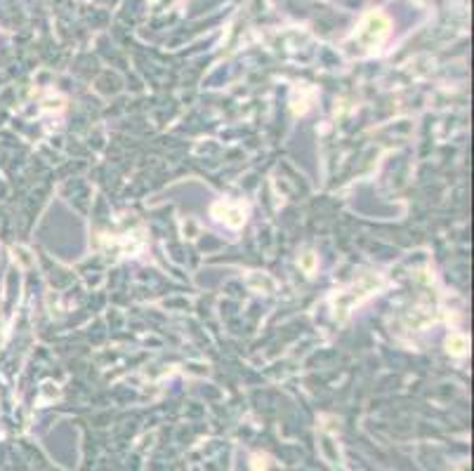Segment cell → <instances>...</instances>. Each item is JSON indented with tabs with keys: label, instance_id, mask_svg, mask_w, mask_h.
<instances>
[{
	"label": "cell",
	"instance_id": "1",
	"mask_svg": "<svg viewBox=\"0 0 474 471\" xmlns=\"http://www.w3.org/2000/svg\"><path fill=\"white\" fill-rule=\"evenodd\" d=\"M389 33V19L382 12H368L364 17V22L359 24L354 38L361 43V47L366 50H373L385 40V36Z\"/></svg>",
	"mask_w": 474,
	"mask_h": 471
},
{
	"label": "cell",
	"instance_id": "2",
	"mask_svg": "<svg viewBox=\"0 0 474 471\" xmlns=\"http://www.w3.org/2000/svg\"><path fill=\"white\" fill-rule=\"evenodd\" d=\"M212 215L217 217L219 222H224V224L229 226H241L243 222H246V208H243L241 203H231V201H222L217 203L215 208H212Z\"/></svg>",
	"mask_w": 474,
	"mask_h": 471
},
{
	"label": "cell",
	"instance_id": "3",
	"mask_svg": "<svg viewBox=\"0 0 474 471\" xmlns=\"http://www.w3.org/2000/svg\"><path fill=\"white\" fill-rule=\"evenodd\" d=\"M465 347H467V342L462 340V337H453V354H462L465 351Z\"/></svg>",
	"mask_w": 474,
	"mask_h": 471
},
{
	"label": "cell",
	"instance_id": "4",
	"mask_svg": "<svg viewBox=\"0 0 474 471\" xmlns=\"http://www.w3.org/2000/svg\"><path fill=\"white\" fill-rule=\"evenodd\" d=\"M302 264H304V269H307V271H311V266H314V259H311V257H307Z\"/></svg>",
	"mask_w": 474,
	"mask_h": 471
}]
</instances>
